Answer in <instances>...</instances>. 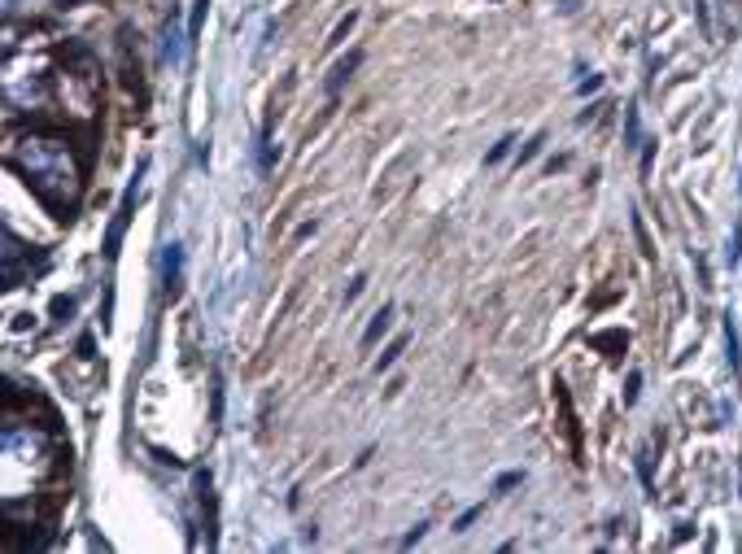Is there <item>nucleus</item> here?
<instances>
[{"mask_svg": "<svg viewBox=\"0 0 742 554\" xmlns=\"http://www.w3.org/2000/svg\"><path fill=\"white\" fill-rule=\"evenodd\" d=\"M5 162L27 179V184L49 201L53 210H75L83 197V158L75 140L62 131H27V136H9Z\"/></svg>", "mask_w": 742, "mask_h": 554, "instance_id": "f257e3e1", "label": "nucleus"}, {"mask_svg": "<svg viewBox=\"0 0 742 554\" xmlns=\"http://www.w3.org/2000/svg\"><path fill=\"white\" fill-rule=\"evenodd\" d=\"M0 258H5V288H22V284L31 280V275L44 271V258L31 262V254L22 249V240L9 232V227H5V254H0Z\"/></svg>", "mask_w": 742, "mask_h": 554, "instance_id": "f03ea898", "label": "nucleus"}, {"mask_svg": "<svg viewBox=\"0 0 742 554\" xmlns=\"http://www.w3.org/2000/svg\"><path fill=\"white\" fill-rule=\"evenodd\" d=\"M131 210H136V188H127V197H123V206H118L114 214V223H110V236H105V254H118V245H123V232H127V223H131Z\"/></svg>", "mask_w": 742, "mask_h": 554, "instance_id": "7ed1b4c3", "label": "nucleus"}, {"mask_svg": "<svg viewBox=\"0 0 742 554\" xmlns=\"http://www.w3.org/2000/svg\"><path fill=\"white\" fill-rule=\"evenodd\" d=\"M358 62H363V53H358V48H350V53H345V57H341V62H337V66H332V75H328V96H332V101H337V96H341V88H345V79H350V75H354V70H358Z\"/></svg>", "mask_w": 742, "mask_h": 554, "instance_id": "20e7f679", "label": "nucleus"}, {"mask_svg": "<svg viewBox=\"0 0 742 554\" xmlns=\"http://www.w3.org/2000/svg\"><path fill=\"white\" fill-rule=\"evenodd\" d=\"M393 328V306H380L376 315H371V323H367V332H363V345H376L380 336H385Z\"/></svg>", "mask_w": 742, "mask_h": 554, "instance_id": "39448f33", "label": "nucleus"}, {"mask_svg": "<svg viewBox=\"0 0 742 554\" xmlns=\"http://www.w3.org/2000/svg\"><path fill=\"white\" fill-rule=\"evenodd\" d=\"M179 267H184V249L166 245V258H162V280H166V288H179Z\"/></svg>", "mask_w": 742, "mask_h": 554, "instance_id": "423d86ee", "label": "nucleus"}, {"mask_svg": "<svg viewBox=\"0 0 742 554\" xmlns=\"http://www.w3.org/2000/svg\"><path fill=\"white\" fill-rule=\"evenodd\" d=\"M725 345H729V367L742 371V354H738V328H734V319H725Z\"/></svg>", "mask_w": 742, "mask_h": 554, "instance_id": "0eeeda50", "label": "nucleus"}, {"mask_svg": "<svg viewBox=\"0 0 742 554\" xmlns=\"http://www.w3.org/2000/svg\"><path fill=\"white\" fill-rule=\"evenodd\" d=\"M406 354V336H398V341H393L389 349H385V354H380V363H376V371H389L393 363H398V358Z\"/></svg>", "mask_w": 742, "mask_h": 554, "instance_id": "6e6552de", "label": "nucleus"}, {"mask_svg": "<svg viewBox=\"0 0 742 554\" xmlns=\"http://www.w3.org/2000/svg\"><path fill=\"white\" fill-rule=\"evenodd\" d=\"M511 144H516V140H511V136H502V140L494 144V149L485 153V162H489V166H498V162H502V158H507V153H511Z\"/></svg>", "mask_w": 742, "mask_h": 554, "instance_id": "1a4fd4ad", "label": "nucleus"}, {"mask_svg": "<svg viewBox=\"0 0 742 554\" xmlns=\"http://www.w3.org/2000/svg\"><path fill=\"white\" fill-rule=\"evenodd\" d=\"M354 22H358V14H345V18L337 22V31H332V40H328V44H345V35L354 31Z\"/></svg>", "mask_w": 742, "mask_h": 554, "instance_id": "9d476101", "label": "nucleus"}, {"mask_svg": "<svg viewBox=\"0 0 742 554\" xmlns=\"http://www.w3.org/2000/svg\"><path fill=\"white\" fill-rule=\"evenodd\" d=\"M166 57H171V62H175V57H179V31H175V18L171 22H166Z\"/></svg>", "mask_w": 742, "mask_h": 554, "instance_id": "9b49d317", "label": "nucleus"}, {"mask_svg": "<svg viewBox=\"0 0 742 554\" xmlns=\"http://www.w3.org/2000/svg\"><path fill=\"white\" fill-rule=\"evenodd\" d=\"M542 144H546V136H533L529 144H524V149H520V166H524V162H533L537 153H542Z\"/></svg>", "mask_w": 742, "mask_h": 554, "instance_id": "f8f14e48", "label": "nucleus"}, {"mask_svg": "<svg viewBox=\"0 0 742 554\" xmlns=\"http://www.w3.org/2000/svg\"><path fill=\"white\" fill-rule=\"evenodd\" d=\"M625 140H629V149H633V144H642V140H638V110L625 114Z\"/></svg>", "mask_w": 742, "mask_h": 554, "instance_id": "ddd939ff", "label": "nucleus"}, {"mask_svg": "<svg viewBox=\"0 0 742 554\" xmlns=\"http://www.w3.org/2000/svg\"><path fill=\"white\" fill-rule=\"evenodd\" d=\"M481 515H485V507H472V511H463V515H459V524H454V528H459V533H468V528H472L476 520H481Z\"/></svg>", "mask_w": 742, "mask_h": 554, "instance_id": "4468645a", "label": "nucleus"}, {"mask_svg": "<svg viewBox=\"0 0 742 554\" xmlns=\"http://www.w3.org/2000/svg\"><path fill=\"white\" fill-rule=\"evenodd\" d=\"M524 480V472H507V476H498V485H494V493H507V489H516Z\"/></svg>", "mask_w": 742, "mask_h": 554, "instance_id": "2eb2a0df", "label": "nucleus"}, {"mask_svg": "<svg viewBox=\"0 0 742 554\" xmlns=\"http://www.w3.org/2000/svg\"><path fill=\"white\" fill-rule=\"evenodd\" d=\"M638 389H642V376H638V371H633V376H629V389H625V402H629V406L638 402Z\"/></svg>", "mask_w": 742, "mask_h": 554, "instance_id": "dca6fc26", "label": "nucleus"}, {"mask_svg": "<svg viewBox=\"0 0 742 554\" xmlns=\"http://www.w3.org/2000/svg\"><path fill=\"white\" fill-rule=\"evenodd\" d=\"M70 310H75V301H70V297H57V301H53V315H57V319H66Z\"/></svg>", "mask_w": 742, "mask_h": 554, "instance_id": "f3484780", "label": "nucleus"}, {"mask_svg": "<svg viewBox=\"0 0 742 554\" xmlns=\"http://www.w3.org/2000/svg\"><path fill=\"white\" fill-rule=\"evenodd\" d=\"M363 284H367V280H363V275H354V280H350V288H345V301H354L358 293H363Z\"/></svg>", "mask_w": 742, "mask_h": 554, "instance_id": "a211bd4d", "label": "nucleus"}, {"mask_svg": "<svg viewBox=\"0 0 742 554\" xmlns=\"http://www.w3.org/2000/svg\"><path fill=\"white\" fill-rule=\"evenodd\" d=\"M424 528H428V524H415V528H411V533H406V537H402V546H415V541H420V537H424Z\"/></svg>", "mask_w": 742, "mask_h": 554, "instance_id": "6ab92c4d", "label": "nucleus"}, {"mask_svg": "<svg viewBox=\"0 0 742 554\" xmlns=\"http://www.w3.org/2000/svg\"><path fill=\"white\" fill-rule=\"evenodd\" d=\"M559 9H564V14H577L581 5H577V0H564V5H559Z\"/></svg>", "mask_w": 742, "mask_h": 554, "instance_id": "aec40b11", "label": "nucleus"}, {"mask_svg": "<svg viewBox=\"0 0 742 554\" xmlns=\"http://www.w3.org/2000/svg\"><path fill=\"white\" fill-rule=\"evenodd\" d=\"M62 5H79V0H62Z\"/></svg>", "mask_w": 742, "mask_h": 554, "instance_id": "412c9836", "label": "nucleus"}]
</instances>
